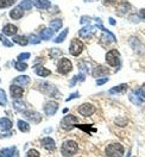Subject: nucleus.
I'll list each match as a JSON object with an SVG mask.
<instances>
[{"instance_id":"6e6552de","label":"nucleus","mask_w":145,"mask_h":157,"mask_svg":"<svg viewBox=\"0 0 145 157\" xmlns=\"http://www.w3.org/2000/svg\"><path fill=\"white\" fill-rule=\"evenodd\" d=\"M95 112V106L94 105H92V104H82L80 107H78V113L81 114V116H83V117H89V116H92L93 113Z\"/></svg>"},{"instance_id":"1a4fd4ad","label":"nucleus","mask_w":145,"mask_h":157,"mask_svg":"<svg viewBox=\"0 0 145 157\" xmlns=\"http://www.w3.org/2000/svg\"><path fill=\"white\" fill-rule=\"evenodd\" d=\"M24 117L33 124H38L42 120V116L38 112H35V111H24Z\"/></svg>"},{"instance_id":"f03ea898","label":"nucleus","mask_w":145,"mask_h":157,"mask_svg":"<svg viewBox=\"0 0 145 157\" xmlns=\"http://www.w3.org/2000/svg\"><path fill=\"white\" fill-rule=\"evenodd\" d=\"M106 62H107V64L111 66V67H119L120 63H121L120 52L116 49L109 50L106 54Z\"/></svg>"},{"instance_id":"dca6fc26","label":"nucleus","mask_w":145,"mask_h":157,"mask_svg":"<svg viewBox=\"0 0 145 157\" xmlns=\"http://www.w3.org/2000/svg\"><path fill=\"white\" fill-rule=\"evenodd\" d=\"M13 83L14 85H18L20 87H25L30 83V76L28 75H20L13 80Z\"/></svg>"},{"instance_id":"5701e85b","label":"nucleus","mask_w":145,"mask_h":157,"mask_svg":"<svg viewBox=\"0 0 145 157\" xmlns=\"http://www.w3.org/2000/svg\"><path fill=\"white\" fill-rule=\"evenodd\" d=\"M12 40H13V43L19 44L21 47H25V45L29 44V38L26 36H14Z\"/></svg>"},{"instance_id":"13d9d810","label":"nucleus","mask_w":145,"mask_h":157,"mask_svg":"<svg viewBox=\"0 0 145 157\" xmlns=\"http://www.w3.org/2000/svg\"><path fill=\"white\" fill-rule=\"evenodd\" d=\"M86 2H88V1H95V0H85Z\"/></svg>"},{"instance_id":"2f4dec72","label":"nucleus","mask_w":145,"mask_h":157,"mask_svg":"<svg viewBox=\"0 0 145 157\" xmlns=\"http://www.w3.org/2000/svg\"><path fill=\"white\" fill-rule=\"evenodd\" d=\"M68 32H69V29H68V28H66V29L63 30V31H62V32L58 35L56 38L54 39V42H55V43H62V42L66 39V37H67Z\"/></svg>"},{"instance_id":"8fccbe9b","label":"nucleus","mask_w":145,"mask_h":157,"mask_svg":"<svg viewBox=\"0 0 145 157\" xmlns=\"http://www.w3.org/2000/svg\"><path fill=\"white\" fill-rule=\"evenodd\" d=\"M76 81H78V76H73L71 80H70V82H69V86H75Z\"/></svg>"},{"instance_id":"09e8293b","label":"nucleus","mask_w":145,"mask_h":157,"mask_svg":"<svg viewBox=\"0 0 145 157\" xmlns=\"http://www.w3.org/2000/svg\"><path fill=\"white\" fill-rule=\"evenodd\" d=\"M14 132L13 131H10V132H6V133H1L0 135V138H5V137H11L12 135H13Z\"/></svg>"},{"instance_id":"37998d69","label":"nucleus","mask_w":145,"mask_h":157,"mask_svg":"<svg viewBox=\"0 0 145 157\" xmlns=\"http://www.w3.org/2000/svg\"><path fill=\"white\" fill-rule=\"evenodd\" d=\"M78 126L81 128V130H85L86 132H90L92 130H93V131H97L95 128H92V125H78Z\"/></svg>"},{"instance_id":"f8f14e48","label":"nucleus","mask_w":145,"mask_h":157,"mask_svg":"<svg viewBox=\"0 0 145 157\" xmlns=\"http://www.w3.org/2000/svg\"><path fill=\"white\" fill-rule=\"evenodd\" d=\"M40 144H42V147H44V149H47L49 151H54V150L56 149V143H55V140L50 137L42 138V139H40Z\"/></svg>"},{"instance_id":"20e7f679","label":"nucleus","mask_w":145,"mask_h":157,"mask_svg":"<svg viewBox=\"0 0 145 157\" xmlns=\"http://www.w3.org/2000/svg\"><path fill=\"white\" fill-rule=\"evenodd\" d=\"M39 88L44 94H47L51 98H59V93H58L57 88L54 85L49 83V82H40L39 83Z\"/></svg>"},{"instance_id":"4c0bfd02","label":"nucleus","mask_w":145,"mask_h":157,"mask_svg":"<svg viewBox=\"0 0 145 157\" xmlns=\"http://www.w3.org/2000/svg\"><path fill=\"white\" fill-rule=\"evenodd\" d=\"M0 40H1V43H2L4 45H6V47H9V48H11V47L13 45V43H12V42H9V39L5 37V35H0Z\"/></svg>"},{"instance_id":"39448f33","label":"nucleus","mask_w":145,"mask_h":157,"mask_svg":"<svg viewBox=\"0 0 145 157\" xmlns=\"http://www.w3.org/2000/svg\"><path fill=\"white\" fill-rule=\"evenodd\" d=\"M83 48H85V45H83V43L80 39H71L70 45H69V54L73 55V56H78L83 51Z\"/></svg>"},{"instance_id":"473e14b6","label":"nucleus","mask_w":145,"mask_h":157,"mask_svg":"<svg viewBox=\"0 0 145 157\" xmlns=\"http://www.w3.org/2000/svg\"><path fill=\"white\" fill-rule=\"evenodd\" d=\"M14 68H16V70H18V71H24V70L28 69V63L24 62V61H17L14 63Z\"/></svg>"},{"instance_id":"9d476101","label":"nucleus","mask_w":145,"mask_h":157,"mask_svg":"<svg viewBox=\"0 0 145 157\" xmlns=\"http://www.w3.org/2000/svg\"><path fill=\"white\" fill-rule=\"evenodd\" d=\"M58 109V104L56 101H54V100H51V101H48L45 105H44V112H45V114L47 116H54L56 112H57Z\"/></svg>"},{"instance_id":"c85d7f7f","label":"nucleus","mask_w":145,"mask_h":157,"mask_svg":"<svg viewBox=\"0 0 145 157\" xmlns=\"http://www.w3.org/2000/svg\"><path fill=\"white\" fill-rule=\"evenodd\" d=\"M135 93V95L138 97V98L142 100V102L143 101H145V83L140 87V88H137V89H135L133 90Z\"/></svg>"},{"instance_id":"a19ab883","label":"nucleus","mask_w":145,"mask_h":157,"mask_svg":"<svg viewBox=\"0 0 145 157\" xmlns=\"http://www.w3.org/2000/svg\"><path fill=\"white\" fill-rule=\"evenodd\" d=\"M26 157H40L39 156V152L36 149H31L26 152Z\"/></svg>"},{"instance_id":"2eb2a0df","label":"nucleus","mask_w":145,"mask_h":157,"mask_svg":"<svg viewBox=\"0 0 145 157\" xmlns=\"http://www.w3.org/2000/svg\"><path fill=\"white\" fill-rule=\"evenodd\" d=\"M18 31V28L13 24H6L4 28H2V35L5 36H16Z\"/></svg>"},{"instance_id":"f257e3e1","label":"nucleus","mask_w":145,"mask_h":157,"mask_svg":"<svg viewBox=\"0 0 145 157\" xmlns=\"http://www.w3.org/2000/svg\"><path fill=\"white\" fill-rule=\"evenodd\" d=\"M78 150V145L76 142L74 140H66L62 143V147H61V151H62V155L66 157L73 156L74 154H76Z\"/></svg>"},{"instance_id":"4be33fe9","label":"nucleus","mask_w":145,"mask_h":157,"mask_svg":"<svg viewBox=\"0 0 145 157\" xmlns=\"http://www.w3.org/2000/svg\"><path fill=\"white\" fill-rule=\"evenodd\" d=\"M33 69H35L36 74H37L38 76H40V78H47V76H49V75L51 74V71H50L48 68L42 67V66H39V67H33Z\"/></svg>"},{"instance_id":"4468645a","label":"nucleus","mask_w":145,"mask_h":157,"mask_svg":"<svg viewBox=\"0 0 145 157\" xmlns=\"http://www.w3.org/2000/svg\"><path fill=\"white\" fill-rule=\"evenodd\" d=\"M130 9H131L130 2L123 1V2H120V4L118 5V7H116V14H118V16H124V14H126V13L130 11Z\"/></svg>"},{"instance_id":"f3484780","label":"nucleus","mask_w":145,"mask_h":157,"mask_svg":"<svg viewBox=\"0 0 145 157\" xmlns=\"http://www.w3.org/2000/svg\"><path fill=\"white\" fill-rule=\"evenodd\" d=\"M23 16H24V11L21 10L19 6H16V7H13V9L10 11V17L12 19L18 20V19H20V18H23Z\"/></svg>"},{"instance_id":"c756f323","label":"nucleus","mask_w":145,"mask_h":157,"mask_svg":"<svg viewBox=\"0 0 145 157\" xmlns=\"http://www.w3.org/2000/svg\"><path fill=\"white\" fill-rule=\"evenodd\" d=\"M128 99H130V101L132 102V104H135V106H140L142 105V100L138 98L137 95H135V93L132 90L131 93H130V95H128Z\"/></svg>"},{"instance_id":"b1692460","label":"nucleus","mask_w":145,"mask_h":157,"mask_svg":"<svg viewBox=\"0 0 145 157\" xmlns=\"http://www.w3.org/2000/svg\"><path fill=\"white\" fill-rule=\"evenodd\" d=\"M17 151L16 147H6V149H1L0 150V157H12V155Z\"/></svg>"},{"instance_id":"393cba45","label":"nucleus","mask_w":145,"mask_h":157,"mask_svg":"<svg viewBox=\"0 0 145 157\" xmlns=\"http://www.w3.org/2000/svg\"><path fill=\"white\" fill-rule=\"evenodd\" d=\"M13 108L17 111V112H23V111H25V108H26V104L24 102V101H21V100H14L13 101Z\"/></svg>"},{"instance_id":"6e6d98bb","label":"nucleus","mask_w":145,"mask_h":157,"mask_svg":"<svg viewBox=\"0 0 145 157\" xmlns=\"http://www.w3.org/2000/svg\"><path fill=\"white\" fill-rule=\"evenodd\" d=\"M51 130H52V128H47V130H45V132H47V133H48V132H50V131H51Z\"/></svg>"},{"instance_id":"c03bdc74","label":"nucleus","mask_w":145,"mask_h":157,"mask_svg":"<svg viewBox=\"0 0 145 157\" xmlns=\"http://www.w3.org/2000/svg\"><path fill=\"white\" fill-rule=\"evenodd\" d=\"M89 21H92V18L88 17V16H83V17H81V19H80V23H81V24H87Z\"/></svg>"},{"instance_id":"6ab92c4d","label":"nucleus","mask_w":145,"mask_h":157,"mask_svg":"<svg viewBox=\"0 0 145 157\" xmlns=\"http://www.w3.org/2000/svg\"><path fill=\"white\" fill-rule=\"evenodd\" d=\"M33 5L39 10H48L51 6V2L49 0H33Z\"/></svg>"},{"instance_id":"72a5a7b5","label":"nucleus","mask_w":145,"mask_h":157,"mask_svg":"<svg viewBox=\"0 0 145 157\" xmlns=\"http://www.w3.org/2000/svg\"><path fill=\"white\" fill-rule=\"evenodd\" d=\"M7 104V97H6V92L4 89L0 88V106H6Z\"/></svg>"},{"instance_id":"7ed1b4c3","label":"nucleus","mask_w":145,"mask_h":157,"mask_svg":"<svg viewBox=\"0 0 145 157\" xmlns=\"http://www.w3.org/2000/svg\"><path fill=\"white\" fill-rule=\"evenodd\" d=\"M106 155L108 157H123L124 155V147L119 143L109 144L105 150Z\"/></svg>"},{"instance_id":"a878e982","label":"nucleus","mask_w":145,"mask_h":157,"mask_svg":"<svg viewBox=\"0 0 145 157\" xmlns=\"http://www.w3.org/2000/svg\"><path fill=\"white\" fill-rule=\"evenodd\" d=\"M33 6V0H21L19 2V7L23 11H29Z\"/></svg>"},{"instance_id":"ddd939ff","label":"nucleus","mask_w":145,"mask_h":157,"mask_svg":"<svg viewBox=\"0 0 145 157\" xmlns=\"http://www.w3.org/2000/svg\"><path fill=\"white\" fill-rule=\"evenodd\" d=\"M94 30H95V26H94V25H87V26L82 28V29L78 31V35H80V37H82V38H89V37L93 36Z\"/></svg>"},{"instance_id":"ea45409f","label":"nucleus","mask_w":145,"mask_h":157,"mask_svg":"<svg viewBox=\"0 0 145 157\" xmlns=\"http://www.w3.org/2000/svg\"><path fill=\"white\" fill-rule=\"evenodd\" d=\"M116 125H119V126H126V124H127V119H125V118L123 117H118L116 119Z\"/></svg>"},{"instance_id":"603ef678","label":"nucleus","mask_w":145,"mask_h":157,"mask_svg":"<svg viewBox=\"0 0 145 157\" xmlns=\"http://www.w3.org/2000/svg\"><path fill=\"white\" fill-rule=\"evenodd\" d=\"M139 14H140V17L143 19H145V9H142V10L139 11Z\"/></svg>"},{"instance_id":"aec40b11","label":"nucleus","mask_w":145,"mask_h":157,"mask_svg":"<svg viewBox=\"0 0 145 157\" xmlns=\"http://www.w3.org/2000/svg\"><path fill=\"white\" fill-rule=\"evenodd\" d=\"M54 33L55 32L50 29V28H44V29L40 31V33H39V38L43 39V40H49V39L52 38Z\"/></svg>"},{"instance_id":"49530a36","label":"nucleus","mask_w":145,"mask_h":157,"mask_svg":"<svg viewBox=\"0 0 145 157\" xmlns=\"http://www.w3.org/2000/svg\"><path fill=\"white\" fill-rule=\"evenodd\" d=\"M78 98H80V93H78V92H75V93L70 94V95H69V98L66 99V101H70L71 99H78Z\"/></svg>"},{"instance_id":"7c9ffc66","label":"nucleus","mask_w":145,"mask_h":157,"mask_svg":"<svg viewBox=\"0 0 145 157\" xmlns=\"http://www.w3.org/2000/svg\"><path fill=\"white\" fill-rule=\"evenodd\" d=\"M17 125H18L19 131H21V132H29L30 131V125L26 121H24V120H18Z\"/></svg>"},{"instance_id":"de8ad7c7","label":"nucleus","mask_w":145,"mask_h":157,"mask_svg":"<svg viewBox=\"0 0 145 157\" xmlns=\"http://www.w3.org/2000/svg\"><path fill=\"white\" fill-rule=\"evenodd\" d=\"M76 76H78V81L83 82V81H85V78H86V74H85V73H80L78 75H76Z\"/></svg>"},{"instance_id":"e433bc0d","label":"nucleus","mask_w":145,"mask_h":157,"mask_svg":"<svg viewBox=\"0 0 145 157\" xmlns=\"http://www.w3.org/2000/svg\"><path fill=\"white\" fill-rule=\"evenodd\" d=\"M49 54H50V57L51 59H55V57H57L59 55H62V51L59 49H50Z\"/></svg>"},{"instance_id":"412c9836","label":"nucleus","mask_w":145,"mask_h":157,"mask_svg":"<svg viewBox=\"0 0 145 157\" xmlns=\"http://www.w3.org/2000/svg\"><path fill=\"white\" fill-rule=\"evenodd\" d=\"M13 126V123L9 118H1L0 119V130L1 131H9Z\"/></svg>"},{"instance_id":"58836bf2","label":"nucleus","mask_w":145,"mask_h":157,"mask_svg":"<svg viewBox=\"0 0 145 157\" xmlns=\"http://www.w3.org/2000/svg\"><path fill=\"white\" fill-rule=\"evenodd\" d=\"M80 68H81V70L83 69V73L86 74V73H88V71L90 70V63H88V62H82V63H80Z\"/></svg>"},{"instance_id":"c9c22d12","label":"nucleus","mask_w":145,"mask_h":157,"mask_svg":"<svg viewBox=\"0 0 145 157\" xmlns=\"http://www.w3.org/2000/svg\"><path fill=\"white\" fill-rule=\"evenodd\" d=\"M29 43L30 44H39L40 43V38H39V36H37V35H30L29 37Z\"/></svg>"},{"instance_id":"423d86ee","label":"nucleus","mask_w":145,"mask_h":157,"mask_svg":"<svg viewBox=\"0 0 145 157\" xmlns=\"http://www.w3.org/2000/svg\"><path fill=\"white\" fill-rule=\"evenodd\" d=\"M71 69H73V63H71L70 59H68L67 57H62V59L58 61L57 70L59 74L66 75V74H68Z\"/></svg>"},{"instance_id":"a18cd8bd","label":"nucleus","mask_w":145,"mask_h":157,"mask_svg":"<svg viewBox=\"0 0 145 157\" xmlns=\"http://www.w3.org/2000/svg\"><path fill=\"white\" fill-rule=\"evenodd\" d=\"M106 82H108V78H97V86L105 85Z\"/></svg>"},{"instance_id":"cd10ccee","label":"nucleus","mask_w":145,"mask_h":157,"mask_svg":"<svg viewBox=\"0 0 145 157\" xmlns=\"http://www.w3.org/2000/svg\"><path fill=\"white\" fill-rule=\"evenodd\" d=\"M126 89H127V85L126 83H121L119 86H116L112 89H109V93H112V94H114V93H124Z\"/></svg>"},{"instance_id":"0eeeda50","label":"nucleus","mask_w":145,"mask_h":157,"mask_svg":"<svg viewBox=\"0 0 145 157\" xmlns=\"http://www.w3.org/2000/svg\"><path fill=\"white\" fill-rule=\"evenodd\" d=\"M78 123V119L75 116H66V117L62 119L61 121V125H62V128L64 130H70L73 126H75Z\"/></svg>"},{"instance_id":"4d7b16f0","label":"nucleus","mask_w":145,"mask_h":157,"mask_svg":"<svg viewBox=\"0 0 145 157\" xmlns=\"http://www.w3.org/2000/svg\"><path fill=\"white\" fill-rule=\"evenodd\" d=\"M126 157H131V151H128V154L126 155Z\"/></svg>"},{"instance_id":"bb28decb","label":"nucleus","mask_w":145,"mask_h":157,"mask_svg":"<svg viewBox=\"0 0 145 157\" xmlns=\"http://www.w3.org/2000/svg\"><path fill=\"white\" fill-rule=\"evenodd\" d=\"M62 25H63V23H62L61 19H54L50 21V29L52 30L54 32L58 31V30L62 28Z\"/></svg>"},{"instance_id":"a211bd4d","label":"nucleus","mask_w":145,"mask_h":157,"mask_svg":"<svg viewBox=\"0 0 145 157\" xmlns=\"http://www.w3.org/2000/svg\"><path fill=\"white\" fill-rule=\"evenodd\" d=\"M107 74H109V69H107L104 66H97V68L92 71V75L94 78H99L101 75H107Z\"/></svg>"},{"instance_id":"79ce46f5","label":"nucleus","mask_w":145,"mask_h":157,"mask_svg":"<svg viewBox=\"0 0 145 157\" xmlns=\"http://www.w3.org/2000/svg\"><path fill=\"white\" fill-rule=\"evenodd\" d=\"M30 52H23V54H19L18 55V61H24V59H30Z\"/></svg>"},{"instance_id":"f704fd0d","label":"nucleus","mask_w":145,"mask_h":157,"mask_svg":"<svg viewBox=\"0 0 145 157\" xmlns=\"http://www.w3.org/2000/svg\"><path fill=\"white\" fill-rule=\"evenodd\" d=\"M16 2V0H0V9H7Z\"/></svg>"},{"instance_id":"9b49d317","label":"nucleus","mask_w":145,"mask_h":157,"mask_svg":"<svg viewBox=\"0 0 145 157\" xmlns=\"http://www.w3.org/2000/svg\"><path fill=\"white\" fill-rule=\"evenodd\" d=\"M10 93L11 95H12V98L14 99V100H18L23 97V94H24V88H21L20 86L18 85H11L10 86Z\"/></svg>"},{"instance_id":"5fc2aeb1","label":"nucleus","mask_w":145,"mask_h":157,"mask_svg":"<svg viewBox=\"0 0 145 157\" xmlns=\"http://www.w3.org/2000/svg\"><path fill=\"white\" fill-rule=\"evenodd\" d=\"M12 157H19V152H18V150H17V151H16V152L12 155Z\"/></svg>"},{"instance_id":"864d4df0","label":"nucleus","mask_w":145,"mask_h":157,"mask_svg":"<svg viewBox=\"0 0 145 157\" xmlns=\"http://www.w3.org/2000/svg\"><path fill=\"white\" fill-rule=\"evenodd\" d=\"M108 23L112 24V25H116V20L113 19V18H109V19H108Z\"/></svg>"},{"instance_id":"3c124183","label":"nucleus","mask_w":145,"mask_h":157,"mask_svg":"<svg viewBox=\"0 0 145 157\" xmlns=\"http://www.w3.org/2000/svg\"><path fill=\"white\" fill-rule=\"evenodd\" d=\"M118 0H104V2L106 4V5H112V4H116Z\"/></svg>"}]
</instances>
